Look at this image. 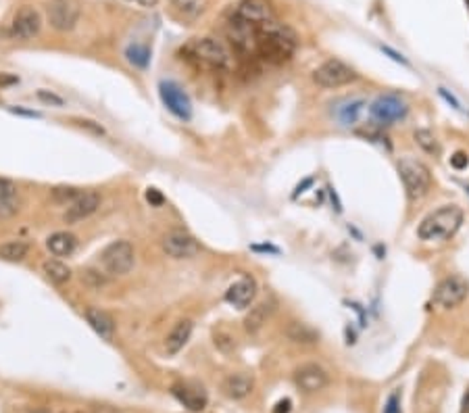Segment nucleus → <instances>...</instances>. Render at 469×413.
I'll return each instance as SVG.
<instances>
[{
    "label": "nucleus",
    "instance_id": "34",
    "mask_svg": "<svg viewBox=\"0 0 469 413\" xmlns=\"http://www.w3.org/2000/svg\"><path fill=\"white\" fill-rule=\"evenodd\" d=\"M384 413H402V411H400V397H398L396 392H392V394L388 397V401H386V405H384Z\"/></svg>",
    "mask_w": 469,
    "mask_h": 413
},
{
    "label": "nucleus",
    "instance_id": "19",
    "mask_svg": "<svg viewBox=\"0 0 469 413\" xmlns=\"http://www.w3.org/2000/svg\"><path fill=\"white\" fill-rule=\"evenodd\" d=\"M192 328H194L192 320H180L173 326V330L165 338V351H167V355H178L186 346V342L192 336Z\"/></svg>",
    "mask_w": 469,
    "mask_h": 413
},
{
    "label": "nucleus",
    "instance_id": "7",
    "mask_svg": "<svg viewBox=\"0 0 469 413\" xmlns=\"http://www.w3.org/2000/svg\"><path fill=\"white\" fill-rule=\"evenodd\" d=\"M354 80H357L354 69L338 59H330L313 71V82L322 88H342L352 84Z\"/></svg>",
    "mask_w": 469,
    "mask_h": 413
},
{
    "label": "nucleus",
    "instance_id": "18",
    "mask_svg": "<svg viewBox=\"0 0 469 413\" xmlns=\"http://www.w3.org/2000/svg\"><path fill=\"white\" fill-rule=\"evenodd\" d=\"M86 320L94 328L96 334H100L104 340H113V336H115V322H113V318L107 311L90 307V309H86Z\"/></svg>",
    "mask_w": 469,
    "mask_h": 413
},
{
    "label": "nucleus",
    "instance_id": "9",
    "mask_svg": "<svg viewBox=\"0 0 469 413\" xmlns=\"http://www.w3.org/2000/svg\"><path fill=\"white\" fill-rule=\"evenodd\" d=\"M46 15L57 32H69L80 19V7L75 0H52L46 9Z\"/></svg>",
    "mask_w": 469,
    "mask_h": 413
},
{
    "label": "nucleus",
    "instance_id": "12",
    "mask_svg": "<svg viewBox=\"0 0 469 413\" xmlns=\"http://www.w3.org/2000/svg\"><path fill=\"white\" fill-rule=\"evenodd\" d=\"M163 250L171 259H192L194 255H198L200 246L190 234L176 230L163 236Z\"/></svg>",
    "mask_w": 469,
    "mask_h": 413
},
{
    "label": "nucleus",
    "instance_id": "33",
    "mask_svg": "<svg viewBox=\"0 0 469 413\" xmlns=\"http://www.w3.org/2000/svg\"><path fill=\"white\" fill-rule=\"evenodd\" d=\"M13 196H15V184L5 180V178H0V200L13 198Z\"/></svg>",
    "mask_w": 469,
    "mask_h": 413
},
{
    "label": "nucleus",
    "instance_id": "13",
    "mask_svg": "<svg viewBox=\"0 0 469 413\" xmlns=\"http://www.w3.org/2000/svg\"><path fill=\"white\" fill-rule=\"evenodd\" d=\"M294 382L304 392H320L330 384L328 372L317 364H304L294 372Z\"/></svg>",
    "mask_w": 469,
    "mask_h": 413
},
{
    "label": "nucleus",
    "instance_id": "27",
    "mask_svg": "<svg viewBox=\"0 0 469 413\" xmlns=\"http://www.w3.org/2000/svg\"><path fill=\"white\" fill-rule=\"evenodd\" d=\"M413 138H415L417 146H422L428 154H438L440 152V144H438L436 136L430 130H417L413 134Z\"/></svg>",
    "mask_w": 469,
    "mask_h": 413
},
{
    "label": "nucleus",
    "instance_id": "28",
    "mask_svg": "<svg viewBox=\"0 0 469 413\" xmlns=\"http://www.w3.org/2000/svg\"><path fill=\"white\" fill-rule=\"evenodd\" d=\"M363 105H365L363 100H350V102H346V105L340 107V111H338V119H340L344 126L354 123V121L359 119V115H361Z\"/></svg>",
    "mask_w": 469,
    "mask_h": 413
},
{
    "label": "nucleus",
    "instance_id": "36",
    "mask_svg": "<svg viewBox=\"0 0 469 413\" xmlns=\"http://www.w3.org/2000/svg\"><path fill=\"white\" fill-rule=\"evenodd\" d=\"M146 198H148V202L150 204H154V206H159V204H163V194L159 192V190H156V188H148L146 190Z\"/></svg>",
    "mask_w": 469,
    "mask_h": 413
},
{
    "label": "nucleus",
    "instance_id": "30",
    "mask_svg": "<svg viewBox=\"0 0 469 413\" xmlns=\"http://www.w3.org/2000/svg\"><path fill=\"white\" fill-rule=\"evenodd\" d=\"M80 194L82 192L77 188H71V186H59V188L52 190V198H55L57 202H61V204H71Z\"/></svg>",
    "mask_w": 469,
    "mask_h": 413
},
{
    "label": "nucleus",
    "instance_id": "5",
    "mask_svg": "<svg viewBox=\"0 0 469 413\" xmlns=\"http://www.w3.org/2000/svg\"><path fill=\"white\" fill-rule=\"evenodd\" d=\"M136 252L128 240H115L100 252V266L111 276H125L134 268Z\"/></svg>",
    "mask_w": 469,
    "mask_h": 413
},
{
    "label": "nucleus",
    "instance_id": "1",
    "mask_svg": "<svg viewBox=\"0 0 469 413\" xmlns=\"http://www.w3.org/2000/svg\"><path fill=\"white\" fill-rule=\"evenodd\" d=\"M254 27V55L265 59L267 63H284L288 61L298 46V38L292 27L280 23L278 17Z\"/></svg>",
    "mask_w": 469,
    "mask_h": 413
},
{
    "label": "nucleus",
    "instance_id": "6",
    "mask_svg": "<svg viewBox=\"0 0 469 413\" xmlns=\"http://www.w3.org/2000/svg\"><path fill=\"white\" fill-rule=\"evenodd\" d=\"M469 294V282L463 276H448L434 288L432 303L440 309H455L459 307Z\"/></svg>",
    "mask_w": 469,
    "mask_h": 413
},
{
    "label": "nucleus",
    "instance_id": "42",
    "mask_svg": "<svg viewBox=\"0 0 469 413\" xmlns=\"http://www.w3.org/2000/svg\"><path fill=\"white\" fill-rule=\"evenodd\" d=\"M461 413H469V390H467V394L463 397V403H461Z\"/></svg>",
    "mask_w": 469,
    "mask_h": 413
},
{
    "label": "nucleus",
    "instance_id": "37",
    "mask_svg": "<svg viewBox=\"0 0 469 413\" xmlns=\"http://www.w3.org/2000/svg\"><path fill=\"white\" fill-rule=\"evenodd\" d=\"M290 409H292V401L290 399H284V401H280L274 407V413H290Z\"/></svg>",
    "mask_w": 469,
    "mask_h": 413
},
{
    "label": "nucleus",
    "instance_id": "25",
    "mask_svg": "<svg viewBox=\"0 0 469 413\" xmlns=\"http://www.w3.org/2000/svg\"><path fill=\"white\" fill-rule=\"evenodd\" d=\"M29 252V246L25 242H7L0 246V259L5 261H21Z\"/></svg>",
    "mask_w": 469,
    "mask_h": 413
},
{
    "label": "nucleus",
    "instance_id": "3",
    "mask_svg": "<svg viewBox=\"0 0 469 413\" xmlns=\"http://www.w3.org/2000/svg\"><path fill=\"white\" fill-rule=\"evenodd\" d=\"M184 53L198 65L211 67V69H230L232 67V53L228 46L215 38H194Z\"/></svg>",
    "mask_w": 469,
    "mask_h": 413
},
{
    "label": "nucleus",
    "instance_id": "8",
    "mask_svg": "<svg viewBox=\"0 0 469 413\" xmlns=\"http://www.w3.org/2000/svg\"><path fill=\"white\" fill-rule=\"evenodd\" d=\"M407 111H409V105L398 94H382L372 102V107H370L372 117L384 126L402 119L407 115Z\"/></svg>",
    "mask_w": 469,
    "mask_h": 413
},
{
    "label": "nucleus",
    "instance_id": "10",
    "mask_svg": "<svg viewBox=\"0 0 469 413\" xmlns=\"http://www.w3.org/2000/svg\"><path fill=\"white\" fill-rule=\"evenodd\" d=\"M232 17L248 25H261L265 21L276 19V13L265 0H240L232 9Z\"/></svg>",
    "mask_w": 469,
    "mask_h": 413
},
{
    "label": "nucleus",
    "instance_id": "2",
    "mask_svg": "<svg viewBox=\"0 0 469 413\" xmlns=\"http://www.w3.org/2000/svg\"><path fill=\"white\" fill-rule=\"evenodd\" d=\"M463 224V209L457 204H442L440 209L432 211L428 217L422 220L420 228H417V236L426 242L434 240H448L457 234V230Z\"/></svg>",
    "mask_w": 469,
    "mask_h": 413
},
{
    "label": "nucleus",
    "instance_id": "17",
    "mask_svg": "<svg viewBox=\"0 0 469 413\" xmlns=\"http://www.w3.org/2000/svg\"><path fill=\"white\" fill-rule=\"evenodd\" d=\"M173 397L188 409V411H202L206 407V392L202 390V386H196V384H188V382H182V384H176L171 388Z\"/></svg>",
    "mask_w": 469,
    "mask_h": 413
},
{
    "label": "nucleus",
    "instance_id": "39",
    "mask_svg": "<svg viewBox=\"0 0 469 413\" xmlns=\"http://www.w3.org/2000/svg\"><path fill=\"white\" fill-rule=\"evenodd\" d=\"M77 123H80L82 128H88V130H92L94 134H100V136L104 134V130H102L100 126H96L94 121H88V119H84V121H77Z\"/></svg>",
    "mask_w": 469,
    "mask_h": 413
},
{
    "label": "nucleus",
    "instance_id": "32",
    "mask_svg": "<svg viewBox=\"0 0 469 413\" xmlns=\"http://www.w3.org/2000/svg\"><path fill=\"white\" fill-rule=\"evenodd\" d=\"M17 213V204H15V198H5L0 200V217H9Z\"/></svg>",
    "mask_w": 469,
    "mask_h": 413
},
{
    "label": "nucleus",
    "instance_id": "41",
    "mask_svg": "<svg viewBox=\"0 0 469 413\" xmlns=\"http://www.w3.org/2000/svg\"><path fill=\"white\" fill-rule=\"evenodd\" d=\"M92 409H94V413H119L117 409L107 407V405H96V407H92Z\"/></svg>",
    "mask_w": 469,
    "mask_h": 413
},
{
    "label": "nucleus",
    "instance_id": "15",
    "mask_svg": "<svg viewBox=\"0 0 469 413\" xmlns=\"http://www.w3.org/2000/svg\"><path fill=\"white\" fill-rule=\"evenodd\" d=\"M100 206V196L96 192H82L69 206L63 215V220L67 224H77L86 217H90L96 209Z\"/></svg>",
    "mask_w": 469,
    "mask_h": 413
},
{
    "label": "nucleus",
    "instance_id": "22",
    "mask_svg": "<svg viewBox=\"0 0 469 413\" xmlns=\"http://www.w3.org/2000/svg\"><path fill=\"white\" fill-rule=\"evenodd\" d=\"M46 246L55 257H69L77 246V238L69 232H57L46 240Z\"/></svg>",
    "mask_w": 469,
    "mask_h": 413
},
{
    "label": "nucleus",
    "instance_id": "43",
    "mask_svg": "<svg viewBox=\"0 0 469 413\" xmlns=\"http://www.w3.org/2000/svg\"><path fill=\"white\" fill-rule=\"evenodd\" d=\"M13 113H19V115H29V117H40V113L36 111H23V109H11Z\"/></svg>",
    "mask_w": 469,
    "mask_h": 413
},
{
    "label": "nucleus",
    "instance_id": "35",
    "mask_svg": "<svg viewBox=\"0 0 469 413\" xmlns=\"http://www.w3.org/2000/svg\"><path fill=\"white\" fill-rule=\"evenodd\" d=\"M450 165L455 167V169H465L467 165H469V154H465V152H455L453 157H450Z\"/></svg>",
    "mask_w": 469,
    "mask_h": 413
},
{
    "label": "nucleus",
    "instance_id": "20",
    "mask_svg": "<svg viewBox=\"0 0 469 413\" xmlns=\"http://www.w3.org/2000/svg\"><path fill=\"white\" fill-rule=\"evenodd\" d=\"M252 386H254L252 376H248V374H232L224 382V392L230 399L240 401V399H244V397H248L252 392Z\"/></svg>",
    "mask_w": 469,
    "mask_h": 413
},
{
    "label": "nucleus",
    "instance_id": "4",
    "mask_svg": "<svg viewBox=\"0 0 469 413\" xmlns=\"http://www.w3.org/2000/svg\"><path fill=\"white\" fill-rule=\"evenodd\" d=\"M398 174H400V180L405 184V190H407L409 198L417 200V198H424L430 192V188H432V172H430V167L424 161L405 157L398 163Z\"/></svg>",
    "mask_w": 469,
    "mask_h": 413
},
{
    "label": "nucleus",
    "instance_id": "44",
    "mask_svg": "<svg viewBox=\"0 0 469 413\" xmlns=\"http://www.w3.org/2000/svg\"><path fill=\"white\" fill-rule=\"evenodd\" d=\"M467 9H469V0H467Z\"/></svg>",
    "mask_w": 469,
    "mask_h": 413
},
{
    "label": "nucleus",
    "instance_id": "16",
    "mask_svg": "<svg viewBox=\"0 0 469 413\" xmlns=\"http://www.w3.org/2000/svg\"><path fill=\"white\" fill-rule=\"evenodd\" d=\"M254 296H256V282L250 276H244V278L236 280L226 290V300L232 307H238V309H246L254 300Z\"/></svg>",
    "mask_w": 469,
    "mask_h": 413
},
{
    "label": "nucleus",
    "instance_id": "29",
    "mask_svg": "<svg viewBox=\"0 0 469 413\" xmlns=\"http://www.w3.org/2000/svg\"><path fill=\"white\" fill-rule=\"evenodd\" d=\"M288 336L294 342H315L317 340V334L313 332L311 328H306L304 324H292L290 330H288Z\"/></svg>",
    "mask_w": 469,
    "mask_h": 413
},
{
    "label": "nucleus",
    "instance_id": "23",
    "mask_svg": "<svg viewBox=\"0 0 469 413\" xmlns=\"http://www.w3.org/2000/svg\"><path fill=\"white\" fill-rule=\"evenodd\" d=\"M269 305L267 303H261V305H256V307H252V311L246 316V320H244V328L248 330V332H256V330H261L263 328V324L267 322V318H269Z\"/></svg>",
    "mask_w": 469,
    "mask_h": 413
},
{
    "label": "nucleus",
    "instance_id": "14",
    "mask_svg": "<svg viewBox=\"0 0 469 413\" xmlns=\"http://www.w3.org/2000/svg\"><path fill=\"white\" fill-rule=\"evenodd\" d=\"M42 27V17L34 7H21L11 23V36L17 40H32Z\"/></svg>",
    "mask_w": 469,
    "mask_h": 413
},
{
    "label": "nucleus",
    "instance_id": "38",
    "mask_svg": "<svg viewBox=\"0 0 469 413\" xmlns=\"http://www.w3.org/2000/svg\"><path fill=\"white\" fill-rule=\"evenodd\" d=\"M128 3L138 5V7H142V9H152V7L159 5V0H128Z\"/></svg>",
    "mask_w": 469,
    "mask_h": 413
},
{
    "label": "nucleus",
    "instance_id": "24",
    "mask_svg": "<svg viewBox=\"0 0 469 413\" xmlns=\"http://www.w3.org/2000/svg\"><path fill=\"white\" fill-rule=\"evenodd\" d=\"M42 270H44V274H46V278H48L50 282H55V284H65V282H69V278H71V270H69L65 263L57 261V259L46 261Z\"/></svg>",
    "mask_w": 469,
    "mask_h": 413
},
{
    "label": "nucleus",
    "instance_id": "40",
    "mask_svg": "<svg viewBox=\"0 0 469 413\" xmlns=\"http://www.w3.org/2000/svg\"><path fill=\"white\" fill-rule=\"evenodd\" d=\"M19 80L15 75H7V73H0V86H11V84H17Z\"/></svg>",
    "mask_w": 469,
    "mask_h": 413
},
{
    "label": "nucleus",
    "instance_id": "21",
    "mask_svg": "<svg viewBox=\"0 0 469 413\" xmlns=\"http://www.w3.org/2000/svg\"><path fill=\"white\" fill-rule=\"evenodd\" d=\"M208 5V0H171L173 13L184 19V21H194L198 19Z\"/></svg>",
    "mask_w": 469,
    "mask_h": 413
},
{
    "label": "nucleus",
    "instance_id": "26",
    "mask_svg": "<svg viewBox=\"0 0 469 413\" xmlns=\"http://www.w3.org/2000/svg\"><path fill=\"white\" fill-rule=\"evenodd\" d=\"M125 55H128V61L136 67H146L148 61H150V50L144 46V44H130L128 50H125Z\"/></svg>",
    "mask_w": 469,
    "mask_h": 413
},
{
    "label": "nucleus",
    "instance_id": "31",
    "mask_svg": "<svg viewBox=\"0 0 469 413\" xmlns=\"http://www.w3.org/2000/svg\"><path fill=\"white\" fill-rule=\"evenodd\" d=\"M38 98L42 102H46V105H55V107H63V98L57 96L55 92H48V90H38Z\"/></svg>",
    "mask_w": 469,
    "mask_h": 413
},
{
    "label": "nucleus",
    "instance_id": "11",
    "mask_svg": "<svg viewBox=\"0 0 469 413\" xmlns=\"http://www.w3.org/2000/svg\"><path fill=\"white\" fill-rule=\"evenodd\" d=\"M159 94L161 100L165 102V107L180 119H190L192 117V102L188 94L173 82H161L159 84Z\"/></svg>",
    "mask_w": 469,
    "mask_h": 413
}]
</instances>
